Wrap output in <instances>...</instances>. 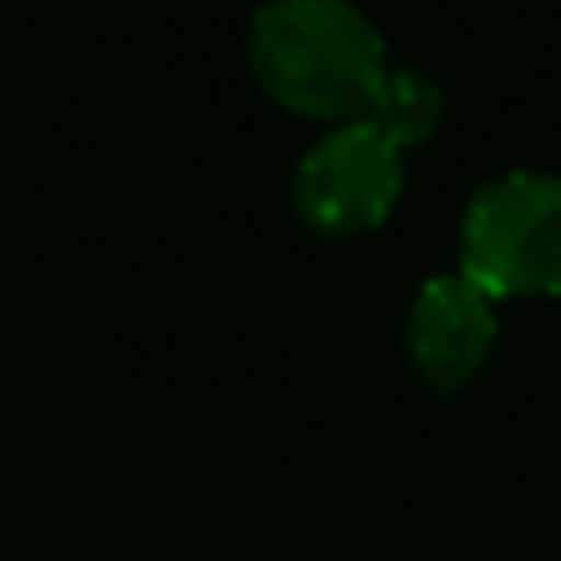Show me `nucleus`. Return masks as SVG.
<instances>
[{
  "label": "nucleus",
  "mask_w": 561,
  "mask_h": 561,
  "mask_svg": "<svg viewBox=\"0 0 561 561\" xmlns=\"http://www.w3.org/2000/svg\"><path fill=\"white\" fill-rule=\"evenodd\" d=\"M242 50L275 105L325 127L364 116L391 67V39L358 0H264L248 18Z\"/></svg>",
  "instance_id": "1"
},
{
  "label": "nucleus",
  "mask_w": 561,
  "mask_h": 561,
  "mask_svg": "<svg viewBox=\"0 0 561 561\" xmlns=\"http://www.w3.org/2000/svg\"><path fill=\"white\" fill-rule=\"evenodd\" d=\"M457 270L501 298L561 293V171L512 165L484 176L457 220Z\"/></svg>",
  "instance_id": "2"
},
{
  "label": "nucleus",
  "mask_w": 561,
  "mask_h": 561,
  "mask_svg": "<svg viewBox=\"0 0 561 561\" xmlns=\"http://www.w3.org/2000/svg\"><path fill=\"white\" fill-rule=\"evenodd\" d=\"M408 187V149L369 116L331 122L293 160V215L325 237L375 231Z\"/></svg>",
  "instance_id": "3"
},
{
  "label": "nucleus",
  "mask_w": 561,
  "mask_h": 561,
  "mask_svg": "<svg viewBox=\"0 0 561 561\" xmlns=\"http://www.w3.org/2000/svg\"><path fill=\"white\" fill-rule=\"evenodd\" d=\"M495 342H501V304L479 280H468L457 264L419 280L402 314V353L424 386L435 391L468 386L490 364Z\"/></svg>",
  "instance_id": "4"
},
{
  "label": "nucleus",
  "mask_w": 561,
  "mask_h": 561,
  "mask_svg": "<svg viewBox=\"0 0 561 561\" xmlns=\"http://www.w3.org/2000/svg\"><path fill=\"white\" fill-rule=\"evenodd\" d=\"M364 116H369L380 133H391L402 149H419V144H430V138L440 133L446 89H440L424 67H413V61H397V56H391V67L380 72L375 100L364 105Z\"/></svg>",
  "instance_id": "5"
}]
</instances>
